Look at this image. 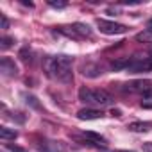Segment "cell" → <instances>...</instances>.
Listing matches in <instances>:
<instances>
[{"label":"cell","instance_id":"cell-23","mask_svg":"<svg viewBox=\"0 0 152 152\" xmlns=\"http://www.w3.org/2000/svg\"><path fill=\"white\" fill-rule=\"evenodd\" d=\"M143 150H145V152H152V141L143 143Z\"/></svg>","mask_w":152,"mask_h":152},{"label":"cell","instance_id":"cell-22","mask_svg":"<svg viewBox=\"0 0 152 152\" xmlns=\"http://www.w3.org/2000/svg\"><path fill=\"white\" fill-rule=\"evenodd\" d=\"M6 148H7L9 152H25L23 148H20V147H16V145H9V143L6 145Z\"/></svg>","mask_w":152,"mask_h":152},{"label":"cell","instance_id":"cell-3","mask_svg":"<svg viewBox=\"0 0 152 152\" xmlns=\"http://www.w3.org/2000/svg\"><path fill=\"white\" fill-rule=\"evenodd\" d=\"M97 27L100 29L102 34H107V36H116V34H125L127 32V25L109 22V20H102V18L97 20Z\"/></svg>","mask_w":152,"mask_h":152},{"label":"cell","instance_id":"cell-25","mask_svg":"<svg viewBox=\"0 0 152 152\" xmlns=\"http://www.w3.org/2000/svg\"><path fill=\"white\" fill-rule=\"evenodd\" d=\"M111 115H113V116H120V115H122V111H120V109H113V111H111Z\"/></svg>","mask_w":152,"mask_h":152},{"label":"cell","instance_id":"cell-6","mask_svg":"<svg viewBox=\"0 0 152 152\" xmlns=\"http://www.w3.org/2000/svg\"><path fill=\"white\" fill-rule=\"evenodd\" d=\"M39 152H66L68 147L63 141H56V140H45L38 145Z\"/></svg>","mask_w":152,"mask_h":152},{"label":"cell","instance_id":"cell-4","mask_svg":"<svg viewBox=\"0 0 152 152\" xmlns=\"http://www.w3.org/2000/svg\"><path fill=\"white\" fill-rule=\"evenodd\" d=\"M125 93H140L141 97L148 91H152V81L148 79H138V81H131V83H125L124 88H122Z\"/></svg>","mask_w":152,"mask_h":152},{"label":"cell","instance_id":"cell-27","mask_svg":"<svg viewBox=\"0 0 152 152\" xmlns=\"http://www.w3.org/2000/svg\"><path fill=\"white\" fill-rule=\"evenodd\" d=\"M22 4H23V6H29V7H32V6H34L32 2H25V0H22Z\"/></svg>","mask_w":152,"mask_h":152},{"label":"cell","instance_id":"cell-14","mask_svg":"<svg viewBox=\"0 0 152 152\" xmlns=\"http://www.w3.org/2000/svg\"><path fill=\"white\" fill-rule=\"evenodd\" d=\"M0 138L4 141H9V140H16L18 138V132L15 129H9V127H0Z\"/></svg>","mask_w":152,"mask_h":152},{"label":"cell","instance_id":"cell-18","mask_svg":"<svg viewBox=\"0 0 152 152\" xmlns=\"http://www.w3.org/2000/svg\"><path fill=\"white\" fill-rule=\"evenodd\" d=\"M13 43H15V38H11V36H4L2 39H0V48H2V50H7L9 47H13Z\"/></svg>","mask_w":152,"mask_h":152},{"label":"cell","instance_id":"cell-29","mask_svg":"<svg viewBox=\"0 0 152 152\" xmlns=\"http://www.w3.org/2000/svg\"><path fill=\"white\" fill-rule=\"evenodd\" d=\"M150 52H152V48H150Z\"/></svg>","mask_w":152,"mask_h":152},{"label":"cell","instance_id":"cell-19","mask_svg":"<svg viewBox=\"0 0 152 152\" xmlns=\"http://www.w3.org/2000/svg\"><path fill=\"white\" fill-rule=\"evenodd\" d=\"M20 59H22L23 63H27V64L32 63V52H31L29 48H23V50L20 52Z\"/></svg>","mask_w":152,"mask_h":152},{"label":"cell","instance_id":"cell-21","mask_svg":"<svg viewBox=\"0 0 152 152\" xmlns=\"http://www.w3.org/2000/svg\"><path fill=\"white\" fill-rule=\"evenodd\" d=\"M0 25H2V29H9V20L6 18V15H0Z\"/></svg>","mask_w":152,"mask_h":152},{"label":"cell","instance_id":"cell-2","mask_svg":"<svg viewBox=\"0 0 152 152\" xmlns=\"http://www.w3.org/2000/svg\"><path fill=\"white\" fill-rule=\"evenodd\" d=\"M79 100L88 106H100V107L113 104V97L106 90H91L86 86H83L79 90Z\"/></svg>","mask_w":152,"mask_h":152},{"label":"cell","instance_id":"cell-17","mask_svg":"<svg viewBox=\"0 0 152 152\" xmlns=\"http://www.w3.org/2000/svg\"><path fill=\"white\" fill-rule=\"evenodd\" d=\"M141 107L152 109V91H148V93H145V95L141 97Z\"/></svg>","mask_w":152,"mask_h":152},{"label":"cell","instance_id":"cell-5","mask_svg":"<svg viewBox=\"0 0 152 152\" xmlns=\"http://www.w3.org/2000/svg\"><path fill=\"white\" fill-rule=\"evenodd\" d=\"M152 70V57H132L127 72L129 73H141Z\"/></svg>","mask_w":152,"mask_h":152},{"label":"cell","instance_id":"cell-11","mask_svg":"<svg viewBox=\"0 0 152 152\" xmlns=\"http://www.w3.org/2000/svg\"><path fill=\"white\" fill-rule=\"evenodd\" d=\"M150 127H152V124H148V122H132L127 125V129L132 132H147Z\"/></svg>","mask_w":152,"mask_h":152},{"label":"cell","instance_id":"cell-8","mask_svg":"<svg viewBox=\"0 0 152 152\" xmlns=\"http://www.w3.org/2000/svg\"><path fill=\"white\" fill-rule=\"evenodd\" d=\"M104 73V68L100 66V64H95V63H88V64H84L83 66V75L84 77H99V75H102Z\"/></svg>","mask_w":152,"mask_h":152},{"label":"cell","instance_id":"cell-1","mask_svg":"<svg viewBox=\"0 0 152 152\" xmlns=\"http://www.w3.org/2000/svg\"><path fill=\"white\" fill-rule=\"evenodd\" d=\"M72 63H73V59L70 56L59 54V56L47 57L45 63H43V68H45V73L48 75L50 79H54L57 83H70L73 79V75H72Z\"/></svg>","mask_w":152,"mask_h":152},{"label":"cell","instance_id":"cell-10","mask_svg":"<svg viewBox=\"0 0 152 152\" xmlns=\"http://www.w3.org/2000/svg\"><path fill=\"white\" fill-rule=\"evenodd\" d=\"M57 32L63 34V36H66V38H72V39H83L77 34V31L73 29V25H61V27H57Z\"/></svg>","mask_w":152,"mask_h":152},{"label":"cell","instance_id":"cell-9","mask_svg":"<svg viewBox=\"0 0 152 152\" xmlns=\"http://www.w3.org/2000/svg\"><path fill=\"white\" fill-rule=\"evenodd\" d=\"M102 116H104L102 111H99V109H91V107L81 109V111L77 113V118H79V120H99V118H102Z\"/></svg>","mask_w":152,"mask_h":152},{"label":"cell","instance_id":"cell-16","mask_svg":"<svg viewBox=\"0 0 152 152\" xmlns=\"http://www.w3.org/2000/svg\"><path fill=\"white\" fill-rule=\"evenodd\" d=\"M23 99H25V104H27V106H31V107H34V109H39V107H41V106H39V102H38V99H36V97H32V95L23 93Z\"/></svg>","mask_w":152,"mask_h":152},{"label":"cell","instance_id":"cell-12","mask_svg":"<svg viewBox=\"0 0 152 152\" xmlns=\"http://www.w3.org/2000/svg\"><path fill=\"white\" fill-rule=\"evenodd\" d=\"M73 29L77 31V34L84 39V38H90L93 32H91V29H90V25H86V23H81V22H77V23H73Z\"/></svg>","mask_w":152,"mask_h":152},{"label":"cell","instance_id":"cell-7","mask_svg":"<svg viewBox=\"0 0 152 152\" xmlns=\"http://www.w3.org/2000/svg\"><path fill=\"white\" fill-rule=\"evenodd\" d=\"M0 73L4 77H15V75H18V66L11 57H2L0 59Z\"/></svg>","mask_w":152,"mask_h":152},{"label":"cell","instance_id":"cell-28","mask_svg":"<svg viewBox=\"0 0 152 152\" xmlns=\"http://www.w3.org/2000/svg\"><path fill=\"white\" fill-rule=\"evenodd\" d=\"M111 152H132V150H111Z\"/></svg>","mask_w":152,"mask_h":152},{"label":"cell","instance_id":"cell-26","mask_svg":"<svg viewBox=\"0 0 152 152\" xmlns=\"http://www.w3.org/2000/svg\"><path fill=\"white\" fill-rule=\"evenodd\" d=\"M147 29H148V31H152V18L147 22Z\"/></svg>","mask_w":152,"mask_h":152},{"label":"cell","instance_id":"cell-15","mask_svg":"<svg viewBox=\"0 0 152 152\" xmlns=\"http://www.w3.org/2000/svg\"><path fill=\"white\" fill-rule=\"evenodd\" d=\"M136 39H138L140 43H152V31L145 29L143 32H138V34H136Z\"/></svg>","mask_w":152,"mask_h":152},{"label":"cell","instance_id":"cell-13","mask_svg":"<svg viewBox=\"0 0 152 152\" xmlns=\"http://www.w3.org/2000/svg\"><path fill=\"white\" fill-rule=\"evenodd\" d=\"M131 61H132V57H122V59H118V61H113V63H111V68H113L115 72H118V70H127L129 64H131Z\"/></svg>","mask_w":152,"mask_h":152},{"label":"cell","instance_id":"cell-24","mask_svg":"<svg viewBox=\"0 0 152 152\" xmlns=\"http://www.w3.org/2000/svg\"><path fill=\"white\" fill-rule=\"evenodd\" d=\"M122 4L124 6H134V4H140V2H138V0H124Z\"/></svg>","mask_w":152,"mask_h":152},{"label":"cell","instance_id":"cell-20","mask_svg":"<svg viewBox=\"0 0 152 152\" xmlns=\"http://www.w3.org/2000/svg\"><path fill=\"white\" fill-rule=\"evenodd\" d=\"M48 6H50V7H54V9H64L68 4H66V2H54V0H50Z\"/></svg>","mask_w":152,"mask_h":152}]
</instances>
